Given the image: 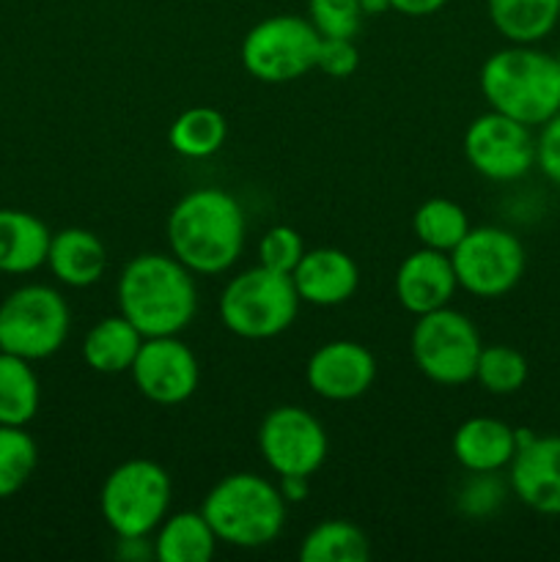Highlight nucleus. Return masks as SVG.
Instances as JSON below:
<instances>
[{
  "instance_id": "f257e3e1",
  "label": "nucleus",
  "mask_w": 560,
  "mask_h": 562,
  "mask_svg": "<svg viewBox=\"0 0 560 562\" xmlns=\"http://www.w3.org/2000/svg\"><path fill=\"white\" fill-rule=\"evenodd\" d=\"M247 223L239 201L217 187H201L179 198L168 214L170 256L192 274H223L245 250Z\"/></svg>"
},
{
  "instance_id": "f03ea898",
  "label": "nucleus",
  "mask_w": 560,
  "mask_h": 562,
  "mask_svg": "<svg viewBox=\"0 0 560 562\" xmlns=\"http://www.w3.org/2000/svg\"><path fill=\"white\" fill-rule=\"evenodd\" d=\"M115 300L121 316L130 318L143 338L179 335L195 318V278L176 256L141 252L121 269Z\"/></svg>"
},
{
  "instance_id": "7ed1b4c3",
  "label": "nucleus",
  "mask_w": 560,
  "mask_h": 562,
  "mask_svg": "<svg viewBox=\"0 0 560 562\" xmlns=\"http://www.w3.org/2000/svg\"><path fill=\"white\" fill-rule=\"evenodd\" d=\"M478 86L489 108L533 130L560 110V60L536 44H511L483 60Z\"/></svg>"
},
{
  "instance_id": "20e7f679",
  "label": "nucleus",
  "mask_w": 560,
  "mask_h": 562,
  "mask_svg": "<svg viewBox=\"0 0 560 562\" xmlns=\"http://www.w3.org/2000/svg\"><path fill=\"white\" fill-rule=\"evenodd\" d=\"M280 486L256 472H234L209 488L201 505L217 541L236 549H261L278 541L285 525Z\"/></svg>"
},
{
  "instance_id": "39448f33",
  "label": "nucleus",
  "mask_w": 560,
  "mask_h": 562,
  "mask_svg": "<svg viewBox=\"0 0 560 562\" xmlns=\"http://www.w3.org/2000/svg\"><path fill=\"white\" fill-rule=\"evenodd\" d=\"M300 311L291 274L253 267L228 280L220 294V322L245 340H267L285 333Z\"/></svg>"
},
{
  "instance_id": "423d86ee",
  "label": "nucleus",
  "mask_w": 560,
  "mask_h": 562,
  "mask_svg": "<svg viewBox=\"0 0 560 562\" xmlns=\"http://www.w3.org/2000/svg\"><path fill=\"white\" fill-rule=\"evenodd\" d=\"M170 475L148 459H130L115 467L99 492V510L115 538L152 536L170 510Z\"/></svg>"
},
{
  "instance_id": "0eeeda50",
  "label": "nucleus",
  "mask_w": 560,
  "mask_h": 562,
  "mask_svg": "<svg viewBox=\"0 0 560 562\" xmlns=\"http://www.w3.org/2000/svg\"><path fill=\"white\" fill-rule=\"evenodd\" d=\"M481 349V335L470 316L448 305L417 316L410 335V351L417 371L443 387H461L472 382Z\"/></svg>"
},
{
  "instance_id": "6e6552de",
  "label": "nucleus",
  "mask_w": 560,
  "mask_h": 562,
  "mask_svg": "<svg viewBox=\"0 0 560 562\" xmlns=\"http://www.w3.org/2000/svg\"><path fill=\"white\" fill-rule=\"evenodd\" d=\"M71 313L49 285H22L0 302V351L22 360H47L69 338Z\"/></svg>"
},
{
  "instance_id": "1a4fd4ad",
  "label": "nucleus",
  "mask_w": 560,
  "mask_h": 562,
  "mask_svg": "<svg viewBox=\"0 0 560 562\" xmlns=\"http://www.w3.org/2000/svg\"><path fill=\"white\" fill-rule=\"evenodd\" d=\"M318 36L311 20L296 14H275L256 22L242 38V66L250 77L267 86L300 80L316 69Z\"/></svg>"
},
{
  "instance_id": "9d476101",
  "label": "nucleus",
  "mask_w": 560,
  "mask_h": 562,
  "mask_svg": "<svg viewBox=\"0 0 560 562\" xmlns=\"http://www.w3.org/2000/svg\"><path fill=\"white\" fill-rule=\"evenodd\" d=\"M456 283L481 300H497L516 289L525 274V247L519 236L500 225H478L450 250Z\"/></svg>"
},
{
  "instance_id": "9b49d317",
  "label": "nucleus",
  "mask_w": 560,
  "mask_h": 562,
  "mask_svg": "<svg viewBox=\"0 0 560 562\" xmlns=\"http://www.w3.org/2000/svg\"><path fill=\"white\" fill-rule=\"evenodd\" d=\"M464 157L478 176L508 184L536 168V137L530 126L489 110L467 126Z\"/></svg>"
},
{
  "instance_id": "f8f14e48",
  "label": "nucleus",
  "mask_w": 560,
  "mask_h": 562,
  "mask_svg": "<svg viewBox=\"0 0 560 562\" xmlns=\"http://www.w3.org/2000/svg\"><path fill=\"white\" fill-rule=\"evenodd\" d=\"M327 431L302 406H275L258 426V450L278 477H311L327 459Z\"/></svg>"
},
{
  "instance_id": "ddd939ff",
  "label": "nucleus",
  "mask_w": 560,
  "mask_h": 562,
  "mask_svg": "<svg viewBox=\"0 0 560 562\" xmlns=\"http://www.w3.org/2000/svg\"><path fill=\"white\" fill-rule=\"evenodd\" d=\"M130 373L143 398L159 406L184 404L192 398L201 379L195 355L190 346L181 344L179 335L143 340Z\"/></svg>"
},
{
  "instance_id": "4468645a",
  "label": "nucleus",
  "mask_w": 560,
  "mask_h": 562,
  "mask_svg": "<svg viewBox=\"0 0 560 562\" xmlns=\"http://www.w3.org/2000/svg\"><path fill=\"white\" fill-rule=\"evenodd\" d=\"M508 488L522 505L544 516H560V437H536L516 428Z\"/></svg>"
},
{
  "instance_id": "2eb2a0df",
  "label": "nucleus",
  "mask_w": 560,
  "mask_h": 562,
  "mask_svg": "<svg viewBox=\"0 0 560 562\" xmlns=\"http://www.w3.org/2000/svg\"><path fill=\"white\" fill-rule=\"evenodd\" d=\"M305 379L318 398L355 401L371 390L377 379V360L357 340H329L311 355Z\"/></svg>"
},
{
  "instance_id": "dca6fc26",
  "label": "nucleus",
  "mask_w": 560,
  "mask_h": 562,
  "mask_svg": "<svg viewBox=\"0 0 560 562\" xmlns=\"http://www.w3.org/2000/svg\"><path fill=\"white\" fill-rule=\"evenodd\" d=\"M456 289L459 283H456L450 252L432 250V247L410 252L395 272V296L412 316L450 305Z\"/></svg>"
},
{
  "instance_id": "f3484780",
  "label": "nucleus",
  "mask_w": 560,
  "mask_h": 562,
  "mask_svg": "<svg viewBox=\"0 0 560 562\" xmlns=\"http://www.w3.org/2000/svg\"><path fill=\"white\" fill-rule=\"evenodd\" d=\"M291 283L305 305L335 307L355 296L360 285V269L349 252L338 247H316L305 250V256L300 258L291 272Z\"/></svg>"
},
{
  "instance_id": "a211bd4d",
  "label": "nucleus",
  "mask_w": 560,
  "mask_h": 562,
  "mask_svg": "<svg viewBox=\"0 0 560 562\" xmlns=\"http://www.w3.org/2000/svg\"><path fill=\"white\" fill-rule=\"evenodd\" d=\"M450 448L467 472H500L516 453V428L497 417H470L456 428Z\"/></svg>"
},
{
  "instance_id": "6ab92c4d",
  "label": "nucleus",
  "mask_w": 560,
  "mask_h": 562,
  "mask_svg": "<svg viewBox=\"0 0 560 562\" xmlns=\"http://www.w3.org/2000/svg\"><path fill=\"white\" fill-rule=\"evenodd\" d=\"M47 267L55 280L71 289H88L99 283L108 269V247L93 231L64 228L49 236Z\"/></svg>"
},
{
  "instance_id": "aec40b11",
  "label": "nucleus",
  "mask_w": 560,
  "mask_h": 562,
  "mask_svg": "<svg viewBox=\"0 0 560 562\" xmlns=\"http://www.w3.org/2000/svg\"><path fill=\"white\" fill-rule=\"evenodd\" d=\"M49 228L31 212L0 209V272L27 274L47 263Z\"/></svg>"
},
{
  "instance_id": "412c9836",
  "label": "nucleus",
  "mask_w": 560,
  "mask_h": 562,
  "mask_svg": "<svg viewBox=\"0 0 560 562\" xmlns=\"http://www.w3.org/2000/svg\"><path fill=\"white\" fill-rule=\"evenodd\" d=\"M143 340L146 338L130 318H124L121 313L104 316L88 329L86 340H82V360L91 371L104 373V376L126 373L135 362Z\"/></svg>"
},
{
  "instance_id": "4be33fe9",
  "label": "nucleus",
  "mask_w": 560,
  "mask_h": 562,
  "mask_svg": "<svg viewBox=\"0 0 560 562\" xmlns=\"http://www.w3.org/2000/svg\"><path fill=\"white\" fill-rule=\"evenodd\" d=\"M217 549V536L201 510L168 514L157 527L154 558L159 562H209Z\"/></svg>"
},
{
  "instance_id": "5701e85b",
  "label": "nucleus",
  "mask_w": 560,
  "mask_h": 562,
  "mask_svg": "<svg viewBox=\"0 0 560 562\" xmlns=\"http://www.w3.org/2000/svg\"><path fill=\"white\" fill-rule=\"evenodd\" d=\"M486 11L511 44H538L560 22V0H486Z\"/></svg>"
},
{
  "instance_id": "b1692460",
  "label": "nucleus",
  "mask_w": 560,
  "mask_h": 562,
  "mask_svg": "<svg viewBox=\"0 0 560 562\" xmlns=\"http://www.w3.org/2000/svg\"><path fill=\"white\" fill-rule=\"evenodd\" d=\"M38 376L31 360L0 351V426H22L38 412Z\"/></svg>"
},
{
  "instance_id": "393cba45",
  "label": "nucleus",
  "mask_w": 560,
  "mask_h": 562,
  "mask_svg": "<svg viewBox=\"0 0 560 562\" xmlns=\"http://www.w3.org/2000/svg\"><path fill=\"white\" fill-rule=\"evenodd\" d=\"M228 137V124L220 110L198 104L176 115L168 130V143L176 154L187 159H206L223 148Z\"/></svg>"
},
{
  "instance_id": "a878e982",
  "label": "nucleus",
  "mask_w": 560,
  "mask_h": 562,
  "mask_svg": "<svg viewBox=\"0 0 560 562\" xmlns=\"http://www.w3.org/2000/svg\"><path fill=\"white\" fill-rule=\"evenodd\" d=\"M371 558V541L357 525L346 519H329L313 527L300 547L302 562H366Z\"/></svg>"
},
{
  "instance_id": "bb28decb",
  "label": "nucleus",
  "mask_w": 560,
  "mask_h": 562,
  "mask_svg": "<svg viewBox=\"0 0 560 562\" xmlns=\"http://www.w3.org/2000/svg\"><path fill=\"white\" fill-rule=\"evenodd\" d=\"M412 228H415L417 241L432 250L450 252L470 231V220L467 212L450 198H428L417 206L415 217H412Z\"/></svg>"
},
{
  "instance_id": "cd10ccee",
  "label": "nucleus",
  "mask_w": 560,
  "mask_h": 562,
  "mask_svg": "<svg viewBox=\"0 0 560 562\" xmlns=\"http://www.w3.org/2000/svg\"><path fill=\"white\" fill-rule=\"evenodd\" d=\"M38 450L22 426H0V499H9L31 481Z\"/></svg>"
},
{
  "instance_id": "c85d7f7f",
  "label": "nucleus",
  "mask_w": 560,
  "mask_h": 562,
  "mask_svg": "<svg viewBox=\"0 0 560 562\" xmlns=\"http://www.w3.org/2000/svg\"><path fill=\"white\" fill-rule=\"evenodd\" d=\"M527 360L511 346H483L478 357L475 379L486 393L511 395L519 393L527 382Z\"/></svg>"
},
{
  "instance_id": "c756f323",
  "label": "nucleus",
  "mask_w": 560,
  "mask_h": 562,
  "mask_svg": "<svg viewBox=\"0 0 560 562\" xmlns=\"http://www.w3.org/2000/svg\"><path fill=\"white\" fill-rule=\"evenodd\" d=\"M307 14L318 36L355 38L362 25L360 0H307Z\"/></svg>"
},
{
  "instance_id": "7c9ffc66",
  "label": "nucleus",
  "mask_w": 560,
  "mask_h": 562,
  "mask_svg": "<svg viewBox=\"0 0 560 562\" xmlns=\"http://www.w3.org/2000/svg\"><path fill=\"white\" fill-rule=\"evenodd\" d=\"M505 503V483L500 481L497 472H470L459 488L456 505L470 519H489L497 514Z\"/></svg>"
},
{
  "instance_id": "2f4dec72",
  "label": "nucleus",
  "mask_w": 560,
  "mask_h": 562,
  "mask_svg": "<svg viewBox=\"0 0 560 562\" xmlns=\"http://www.w3.org/2000/svg\"><path fill=\"white\" fill-rule=\"evenodd\" d=\"M305 256V241L291 225H272L258 241V263L272 272L291 274Z\"/></svg>"
},
{
  "instance_id": "473e14b6",
  "label": "nucleus",
  "mask_w": 560,
  "mask_h": 562,
  "mask_svg": "<svg viewBox=\"0 0 560 562\" xmlns=\"http://www.w3.org/2000/svg\"><path fill=\"white\" fill-rule=\"evenodd\" d=\"M357 64H360V53H357L351 38H329L322 36L316 53V69L324 71L327 77L344 80V77L355 75Z\"/></svg>"
},
{
  "instance_id": "72a5a7b5",
  "label": "nucleus",
  "mask_w": 560,
  "mask_h": 562,
  "mask_svg": "<svg viewBox=\"0 0 560 562\" xmlns=\"http://www.w3.org/2000/svg\"><path fill=\"white\" fill-rule=\"evenodd\" d=\"M536 165L555 187H560V110L541 124L536 137Z\"/></svg>"
},
{
  "instance_id": "f704fd0d",
  "label": "nucleus",
  "mask_w": 560,
  "mask_h": 562,
  "mask_svg": "<svg viewBox=\"0 0 560 562\" xmlns=\"http://www.w3.org/2000/svg\"><path fill=\"white\" fill-rule=\"evenodd\" d=\"M448 0H390V9L404 16H432L445 9Z\"/></svg>"
},
{
  "instance_id": "c9c22d12",
  "label": "nucleus",
  "mask_w": 560,
  "mask_h": 562,
  "mask_svg": "<svg viewBox=\"0 0 560 562\" xmlns=\"http://www.w3.org/2000/svg\"><path fill=\"white\" fill-rule=\"evenodd\" d=\"M119 554L121 560H148L154 554V547H148L146 536L143 538H119Z\"/></svg>"
},
{
  "instance_id": "e433bc0d",
  "label": "nucleus",
  "mask_w": 560,
  "mask_h": 562,
  "mask_svg": "<svg viewBox=\"0 0 560 562\" xmlns=\"http://www.w3.org/2000/svg\"><path fill=\"white\" fill-rule=\"evenodd\" d=\"M280 494H283L285 503H300V499L307 497V477H280Z\"/></svg>"
},
{
  "instance_id": "4c0bfd02",
  "label": "nucleus",
  "mask_w": 560,
  "mask_h": 562,
  "mask_svg": "<svg viewBox=\"0 0 560 562\" xmlns=\"http://www.w3.org/2000/svg\"><path fill=\"white\" fill-rule=\"evenodd\" d=\"M362 16H379L390 11V0H360Z\"/></svg>"
},
{
  "instance_id": "58836bf2",
  "label": "nucleus",
  "mask_w": 560,
  "mask_h": 562,
  "mask_svg": "<svg viewBox=\"0 0 560 562\" xmlns=\"http://www.w3.org/2000/svg\"><path fill=\"white\" fill-rule=\"evenodd\" d=\"M558 60H560V49H558Z\"/></svg>"
}]
</instances>
